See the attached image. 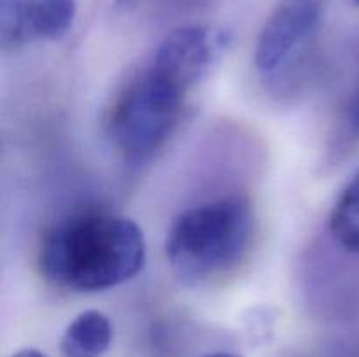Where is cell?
<instances>
[{
  "mask_svg": "<svg viewBox=\"0 0 359 357\" xmlns=\"http://www.w3.org/2000/svg\"><path fill=\"white\" fill-rule=\"evenodd\" d=\"M147 258L135 220L105 210H81L46 231L39 266L48 282L74 293H100L132 280Z\"/></svg>",
  "mask_w": 359,
  "mask_h": 357,
  "instance_id": "obj_1",
  "label": "cell"
},
{
  "mask_svg": "<svg viewBox=\"0 0 359 357\" xmlns=\"http://www.w3.org/2000/svg\"><path fill=\"white\" fill-rule=\"evenodd\" d=\"M255 212L242 195H228L189 206L172 223L165 255L186 284H203L233 270L248 254Z\"/></svg>",
  "mask_w": 359,
  "mask_h": 357,
  "instance_id": "obj_2",
  "label": "cell"
},
{
  "mask_svg": "<svg viewBox=\"0 0 359 357\" xmlns=\"http://www.w3.org/2000/svg\"><path fill=\"white\" fill-rule=\"evenodd\" d=\"M189 91L147 63L133 74L116 98L107 115V136L130 160L156 153L182 119Z\"/></svg>",
  "mask_w": 359,
  "mask_h": 357,
  "instance_id": "obj_3",
  "label": "cell"
},
{
  "mask_svg": "<svg viewBox=\"0 0 359 357\" xmlns=\"http://www.w3.org/2000/svg\"><path fill=\"white\" fill-rule=\"evenodd\" d=\"M323 0H280L259 31L255 65L263 77H277L309 48L323 21Z\"/></svg>",
  "mask_w": 359,
  "mask_h": 357,
  "instance_id": "obj_4",
  "label": "cell"
},
{
  "mask_svg": "<svg viewBox=\"0 0 359 357\" xmlns=\"http://www.w3.org/2000/svg\"><path fill=\"white\" fill-rule=\"evenodd\" d=\"M228 44L230 35L226 30L207 24H188L170 31L158 46L149 63L186 91H191L219 62Z\"/></svg>",
  "mask_w": 359,
  "mask_h": 357,
  "instance_id": "obj_5",
  "label": "cell"
},
{
  "mask_svg": "<svg viewBox=\"0 0 359 357\" xmlns=\"http://www.w3.org/2000/svg\"><path fill=\"white\" fill-rule=\"evenodd\" d=\"M76 0H0L4 48L65 37L76 20Z\"/></svg>",
  "mask_w": 359,
  "mask_h": 357,
  "instance_id": "obj_6",
  "label": "cell"
},
{
  "mask_svg": "<svg viewBox=\"0 0 359 357\" xmlns=\"http://www.w3.org/2000/svg\"><path fill=\"white\" fill-rule=\"evenodd\" d=\"M111 318L98 310L81 312L69 326L62 338V350L72 356H100L112 343Z\"/></svg>",
  "mask_w": 359,
  "mask_h": 357,
  "instance_id": "obj_7",
  "label": "cell"
},
{
  "mask_svg": "<svg viewBox=\"0 0 359 357\" xmlns=\"http://www.w3.org/2000/svg\"><path fill=\"white\" fill-rule=\"evenodd\" d=\"M330 231L346 251L359 254V172L335 202L330 216Z\"/></svg>",
  "mask_w": 359,
  "mask_h": 357,
  "instance_id": "obj_8",
  "label": "cell"
},
{
  "mask_svg": "<svg viewBox=\"0 0 359 357\" xmlns=\"http://www.w3.org/2000/svg\"><path fill=\"white\" fill-rule=\"evenodd\" d=\"M212 0H114V7L121 13H135L142 9H160L168 13H189L209 6Z\"/></svg>",
  "mask_w": 359,
  "mask_h": 357,
  "instance_id": "obj_9",
  "label": "cell"
},
{
  "mask_svg": "<svg viewBox=\"0 0 359 357\" xmlns=\"http://www.w3.org/2000/svg\"><path fill=\"white\" fill-rule=\"evenodd\" d=\"M346 122L354 135H359V86L349 98V104L346 108Z\"/></svg>",
  "mask_w": 359,
  "mask_h": 357,
  "instance_id": "obj_10",
  "label": "cell"
},
{
  "mask_svg": "<svg viewBox=\"0 0 359 357\" xmlns=\"http://www.w3.org/2000/svg\"><path fill=\"white\" fill-rule=\"evenodd\" d=\"M13 357H46V356L35 349H23V350H20V352L14 354Z\"/></svg>",
  "mask_w": 359,
  "mask_h": 357,
  "instance_id": "obj_11",
  "label": "cell"
},
{
  "mask_svg": "<svg viewBox=\"0 0 359 357\" xmlns=\"http://www.w3.org/2000/svg\"><path fill=\"white\" fill-rule=\"evenodd\" d=\"M205 357H238V356H235V354L219 352V354H210V356H205Z\"/></svg>",
  "mask_w": 359,
  "mask_h": 357,
  "instance_id": "obj_12",
  "label": "cell"
},
{
  "mask_svg": "<svg viewBox=\"0 0 359 357\" xmlns=\"http://www.w3.org/2000/svg\"><path fill=\"white\" fill-rule=\"evenodd\" d=\"M72 357H91V356H72Z\"/></svg>",
  "mask_w": 359,
  "mask_h": 357,
  "instance_id": "obj_13",
  "label": "cell"
},
{
  "mask_svg": "<svg viewBox=\"0 0 359 357\" xmlns=\"http://www.w3.org/2000/svg\"><path fill=\"white\" fill-rule=\"evenodd\" d=\"M353 2H354V4H356V6H359V0H353Z\"/></svg>",
  "mask_w": 359,
  "mask_h": 357,
  "instance_id": "obj_14",
  "label": "cell"
}]
</instances>
